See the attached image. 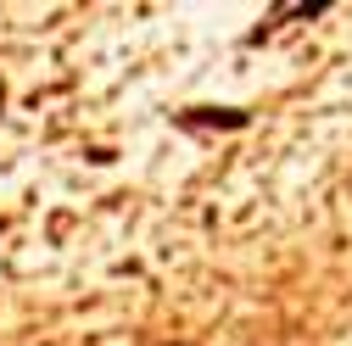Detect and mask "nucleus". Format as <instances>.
<instances>
[{
	"mask_svg": "<svg viewBox=\"0 0 352 346\" xmlns=\"http://www.w3.org/2000/svg\"><path fill=\"white\" fill-rule=\"evenodd\" d=\"M252 123V112H241V106H190V112H179V128H246Z\"/></svg>",
	"mask_w": 352,
	"mask_h": 346,
	"instance_id": "f257e3e1",
	"label": "nucleus"
},
{
	"mask_svg": "<svg viewBox=\"0 0 352 346\" xmlns=\"http://www.w3.org/2000/svg\"><path fill=\"white\" fill-rule=\"evenodd\" d=\"M0 229H6V224H0Z\"/></svg>",
	"mask_w": 352,
	"mask_h": 346,
	"instance_id": "f03ea898",
	"label": "nucleus"
}]
</instances>
